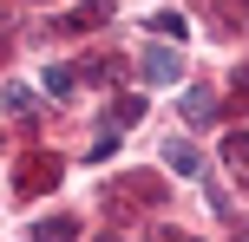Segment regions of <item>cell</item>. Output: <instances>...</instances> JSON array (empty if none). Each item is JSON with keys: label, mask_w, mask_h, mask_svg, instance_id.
I'll return each instance as SVG.
<instances>
[{"label": "cell", "mask_w": 249, "mask_h": 242, "mask_svg": "<svg viewBox=\"0 0 249 242\" xmlns=\"http://www.w3.org/2000/svg\"><path fill=\"white\" fill-rule=\"evenodd\" d=\"M177 72H184L177 46H144V59H138V79L144 85H177Z\"/></svg>", "instance_id": "1"}, {"label": "cell", "mask_w": 249, "mask_h": 242, "mask_svg": "<svg viewBox=\"0 0 249 242\" xmlns=\"http://www.w3.org/2000/svg\"><path fill=\"white\" fill-rule=\"evenodd\" d=\"M59 183V157H26L20 170H13V190L20 196H39V190H53Z\"/></svg>", "instance_id": "2"}, {"label": "cell", "mask_w": 249, "mask_h": 242, "mask_svg": "<svg viewBox=\"0 0 249 242\" xmlns=\"http://www.w3.org/2000/svg\"><path fill=\"white\" fill-rule=\"evenodd\" d=\"M164 164H171L177 177H197V170H203V151L184 144V138H171V144H164Z\"/></svg>", "instance_id": "3"}, {"label": "cell", "mask_w": 249, "mask_h": 242, "mask_svg": "<svg viewBox=\"0 0 249 242\" xmlns=\"http://www.w3.org/2000/svg\"><path fill=\"white\" fill-rule=\"evenodd\" d=\"M210 112H216V98H210L203 85H190V92H184V118H190V125H210Z\"/></svg>", "instance_id": "4"}, {"label": "cell", "mask_w": 249, "mask_h": 242, "mask_svg": "<svg viewBox=\"0 0 249 242\" xmlns=\"http://www.w3.org/2000/svg\"><path fill=\"white\" fill-rule=\"evenodd\" d=\"M33 236H39V242H72V236H79V223H72V216H46Z\"/></svg>", "instance_id": "5"}, {"label": "cell", "mask_w": 249, "mask_h": 242, "mask_svg": "<svg viewBox=\"0 0 249 242\" xmlns=\"http://www.w3.org/2000/svg\"><path fill=\"white\" fill-rule=\"evenodd\" d=\"M151 33H164V39H184V13H171V7H158V13H151Z\"/></svg>", "instance_id": "6"}, {"label": "cell", "mask_w": 249, "mask_h": 242, "mask_svg": "<svg viewBox=\"0 0 249 242\" xmlns=\"http://www.w3.org/2000/svg\"><path fill=\"white\" fill-rule=\"evenodd\" d=\"M0 105H7V112H20V118H26V112H33V92H26V85H7V92H0Z\"/></svg>", "instance_id": "7"}, {"label": "cell", "mask_w": 249, "mask_h": 242, "mask_svg": "<svg viewBox=\"0 0 249 242\" xmlns=\"http://www.w3.org/2000/svg\"><path fill=\"white\" fill-rule=\"evenodd\" d=\"M105 20H112V7H105V0H86V7H79V20H72V26H105Z\"/></svg>", "instance_id": "8"}, {"label": "cell", "mask_w": 249, "mask_h": 242, "mask_svg": "<svg viewBox=\"0 0 249 242\" xmlns=\"http://www.w3.org/2000/svg\"><path fill=\"white\" fill-rule=\"evenodd\" d=\"M46 92H53V98H66V92H72V65H53V72H46Z\"/></svg>", "instance_id": "9"}, {"label": "cell", "mask_w": 249, "mask_h": 242, "mask_svg": "<svg viewBox=\"0 0 249 242\" xmlns=\"http://www.w3.org/2000/svg\"><path fill=\"white\" fill-rule=\"evenodd\" d=\"M131 118H144V98H138V92H131V98H118V125H131Z\"/></svg>", "instance_id": "10"}, {"label": "cell", "mask_w": 249, "mask_h": 242, "mask_svg": "<svg viewBox=\"0 0 249 242\" xmlns=\"http://www.w3.org/2000/svg\"><path fill=\"white\" fill-rule=\"evenodd\" d=\"M230 157H236V164H249V131H236V138H230Z\"/></svg>", "instance_id": "11"}, {"label": "cell", "mask_w": 249, "mask_h": 242, "mask_svg": "<svg viewBox=\"0 0 249 242\" xmlns=\"http://www.w3.org/2000/svg\"><path fill=\"white\" fill-rule=\"evenodd\" d=\"M99 242H118V236H99Z\"/></svg>", "instance_id": "12"}]
</instances>
